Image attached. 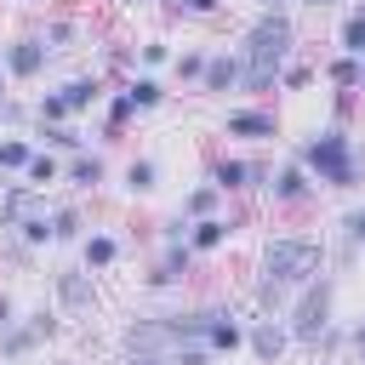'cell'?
I'll use <instances>...</instances> for the list:
<instances>
[{
    "label": "cell",
    "instance_id": "6da1fadb",
    "mask_svg": "<svg viewBox=\"0 0 365 365\" xmlns=\"http://www.w3.org/2000/svg\"><path fill=\"white\" fill-rule=\"evenodd\" d=\"M314 274H325V245H319V240H302V234H279V240L262 245L257 302L274 314V308H285L302 285H314Z\"/></svg>",
    "mask_w": 365,
    "mask_h": 365
},
{
    "label": "cell",
    "instance_id": "7a4b0ae2",
    "mask_svg": "<svg viewBox=\"0 0 365 365\" xmlns=\"http://www.w3.org/2000/svg\"><path fill=\"white\" fill-rule=\"evenodd\" d=\"M291 46H297L291 17H285V11H262V17L251 23L245 46H240V57H245L240 91H268V86H279V74H285V63H291Z\"/></svg>",
    "mask_w": 365,
    "mask_h": 365
},
{
    "label": "cell",
    "instance_id": "3957f363",
    "mask_svg": "<svg viewBox=\"0 0 365 365\" xmlns=\"http://www.w3.org/2000/svg\"><path fill=\"white\" fill-rule=\"evenodd\" d=\"M297 165H302L319 188H354V182H359V154H354V143H348L342 125H325V131L302 137V143H297Z\"/></svg>",
    "mask_w": 365,
    "mask_h": 365
},
{
    "label": "cell",
    "instance_id": "277c9868",
    "mask_svg": "<svg viewBox=\"0 0 365 365\" xmlns=\"http://www.w3.org/2000/svg\"><path fill=\"white\" fill-rule=\"evenodd\" d=\"M331 302H336V279H331V274H319L314 285H302V291H297V302H291V319H285L291 342L319 348V336L336 325V319H331Z\"/></svg>",
    "mask_w": 365,
    "mask_h": 365
},
{
    "label": "cell",
    "instance_id": "5b68a950",
    "mask_svg": "<svg viewBox=\"0 0 365 365\" xmlns=\"http://www.w3.org/2000/svg\"><path fill=\"white\" fill-rule=\"evenodd\" d=\"M46 336H57V314H29V319H17L6 336H0V359H23L34 342H46Z\"/></svg>",
    "mask_w": 365,
    "mask_h": 365
},
{
    "label": "cell",
    "instance_id": "8992f818",
    "mask_svg": "<svg viewBox=\"0 0 365 365\" xmlns=\"http://www.w3.org/2000/svg\"><path fill=\"white\" fill-rule=\"evenodd\" d=\"M0 57H6V74H11V80H34V74L46 68V57H51V46H46L40 34H23V40H11V46H0Z\"/></svg>",
    "mask_w": 365,
    "mask_h": 365
},
{
    "label": "cell",
    "instance_id": "52a82bcc",
    "mask_svg": "<svg viewBox=\"0 0 365 365\" xmlns=\"http://www.w3.org/2000/svg\"><path fill=\"white\" fill-rule=\"evenodd\" d=\"M240 80H245V57H240V46H234V51H217V57L205 63L200 91H205V97H228V91H240Z\"/></svg>",
    "mask_w": 365,
    "mask_h": 365
},
{
    "label": "cell",
    "instance_id": "ba28073f",
    "mask_svg": "<svg viewBox=\"0 0 365 365\" xmlns=\"http://www.w3.org/2000/svg\"><path fill=\"white\" fill-rule=\"evenodd\" d=\"M188 268H194V251H188L182 240H165V251H160L154 268H148V285H154V291H171V285L188 279Z\"/></svg>",
    "mask_w": 365,
    "mask_h": 365
},
{
    "label": "cell",
    "instance_id": "9c48e42d",
    "mask_svg": "<svg viewBox=\"0 0 365 365\" xmlns=\"http://www.w3.org/2000/svg\"><path fill=\"white\" fill-rule=\"evenodd\" d=\"M51 291H57V302H63L68 314L97 308V279H91V268H63V274L51 279Z\"/></svg>",
    "mask_w": 365,
    "mask_h": 365
},
{
    "label": "cell",
    "instance_id": "30bf717a",
    "mask_svg": "<svg viewBox=\"0 0 365 365\" xmlns=\"http://www.w3.org/2000/svg\"><path fill=\"white\" fill-rule=\"evenodd\" d=\"M205 348L211 354H240L245 348V325L234 319V308H205Z\"/></svg>",
    "mask_w": 365,
    "mask_h": 365
},
{
    "label": "cell",
    "instance_id": "8fae6325",
    "mask_svg": "<svg viewBox=\"0 0 365 365\" xmlns=\"http://www.w3.org/2000/svg\"><path fill=\"white\" fill-rule=\"evenodd\" d=\"M222 131H228V137L268 143V137H279V114H274V108H234V114L222 120Z\"/></svg>",
    "mask_w": 365,
    "mask_h": 365
},
{
    "label": "cell",
    "instance_id": "7c38bea8",
    "mask_svg": "<svg viewBox=\"0 0 365 365\" xmlns=\"http://www.w3.org/2000/svg\"><path fill=\"white\" fill-rule=\"evenodd\" d=\"M245 342H251V354H257L262 365H279V354L291 348V331H285V319H257V325L245 331Z\"/></svg>",
    "mask_w": 365,
    "mask_h": 365
},
{
    "label": "cell",
    "instance_id": "4fadbf2b",
    "mask_svg": "<svg viewBox=\"0 0 365 365\" xmlns=\"http://www.w3.org/2000/svg\"><path fill=\"white\" fill-rule=\"evenodd\" d=\"M268 194H274V205H302L308 194H314V177L291 160V165H279L274 171V182H268Z\"/></svg>",
    "mask_w": 365,
    "mask_h": 365
},
{
    "label": "cell",
    "instance_id": "5bb4252c",
    "mask_svg": "<svg viewBox=\"0 0 365 365\" xmlns=\"http://www.w3.org/2000/svg\"><path fill=\"white\" fill-rule=\"evenodd\" d=\"M63 91V103H68V114H86V108H97L103 103V80L97 74H74L68 86H57Z\"/></svg>",
    "mask_w": 365,
    "mask_h": 365
},
{
    "label": "cell",
    "instance_id": "9a60e30c",
    "mask_svg": "<svg viewBox=\"0 0 365 365\" xmlns=\"http://www.w3.org/2000/svg\"><path fill=\"white\" fill-rule=\"evenodd\" d=\"M40 211V188H29V182H17L11 194H6V205H0V228H17L23 217H34Z\"/></svg>",
    "mask_w": 365,
    "mask_h": 365
},
{
    "label": "cell",
    "instance_id": "2e32d148",
    "mask_svg": "<svg viewBox=\"0 0 365 365\" xmlns=\"http://www.w3.org/2000/svg\"><path fill=\"white\" fill-rule=\"evenodd\" d=\"M108 177V165H103V154H74L68 165H63V182H74V188H97Z\"/></svg>",
    "mask_w": 365,
    "mask_h": 365
},
{
    "label": "cell",
    "instance_id": "e0dca14e",
    "mask_svg": "<svg viewBox=\"0 0 365 365\" xmlns=\"http://www.w3.org/2000/svg\"><path fill=\"white\" fill-rule=\"evenodd\" d=\"M228 217H200L194 228H188V251H217V245H228Z\"/></svg>",
    "mask_w": 365,
    "mask_h": 365
},
{
    "label": "cell",
    "instance_id": "ac0fdd59",
    "mask_svg": "<svg viewBox=\"0 0 365 365\" xmlns=\"http://www.w3.org/2000/svg\"><path fill=\"white\" fill-rule=\"evenodd\" d=\"M80 257H86V268H91V274H103V268H114L120 240H114V234H86V240H80Z\"/></svg>",
    "mask_w": 365,
    "mask_h": 365
},
{
    "label": "cell",
    "instance_id": "d6986e66",
    "mask_svg": "<svg viewBox=\"0 0 365 365\" xmlns=\"http://www.w3.org/2000/svg\"><path fill=\"white\" fill-rule=\"evenodd\" d=\"M154 188H160V160H148V154L131 160L125 165V194H154Z\"/></svg>",
    "mask_w": 365,
    "mask_h": 365
},
{
    "label": "cell",
    "instance_id": "ffe728a7",
    "mask_svg": "<svg viewBox=\"0 0 365 365\" xmlns=\"http://www.w3.org/2000/svg\"><path fill=\"white\" fill-rule=\"evenodd\" d=\"M217 205H222V188H217V182H200V188L182 200V217L200 222V217H217Z\"/></svg>",
    "mask_w": 365,
    "mask_h": 365
},
{
    "label": "cell",
    "instance_id": "44dd1931",
    "mask_svg": "<svg viewBox=\"0 0 365 365\" xmlns=\"http://www.w3.org/2000/svg\"><path fill=\"white\" fill-rule=\"evenodd\" d=\"M125 97H131L137 108H160V103H165V86H160L154 74H131V80H125Z\"/></svg>",
    "mask_w": 365,
    "mask_h": 365
},
{
    "label": "cell",
    "instance_id": "7402d4cb",
    "mask_svg": "<svg viewBox=\"0 0 365 365\" xmlns=\"http://www.w3.org/2000/svg\"><path fill=\"white\" fill-rule=\"evenodd\" d=\"M51 240H57V245H74V240H86V217H80L74 205L51 211Z\"/></svg>",
    "mask_w": 365,
    "mask_h": 365
},
{
    "label": "cell",
    "instance_id": "603a6c76",
    "mask_svg": "<svg viewBox=\"0 0 365 365\" xmlns=\"http://www.w3.org/2000/svg\"><path fill=\"white\" fill-rule=\"evenodd\" d=\"M34 154H40V148H34L29 137H6V143H0V171H29Z\"/></svg>",
    "mask_w": 365,
    "mask_h": 365
},
{
    "label": "cell",
    "instance_id": "cb8c5ba5",
    "mask_svg": "<svg viewBox=\"0 0 365 365\" xmlns=\"http://www.w3.org/2000/svg\"><path fill=\"white\" fill-rule=\"evenodd\" d=\"M34 137H40V143H51V148H68V154H86V137H80L74 125H40Z\"/></svg>",
    "mask_w": 365,
    "mask_h": 365
},
{
    "label": "cell",
    "instance_id": "d4e9b609",
    "mask_svg": "<svg viewBox=\"0 0 365 365\" xmlns=\"http://www.w3.org/2000/svg\"><path fill=\"white\" fill-rule=\"evenodd\" d=\"M57 177H63V165H57L46 148H40V154H34V165L23 171V182H29V188H46V182H57Z\"/></svg>",
    "mask_w": 365,
    "mask_h": 365
},
{
    "label": "cell",
    "instance_id": "484cf974",
    "mask_svg": "<svg viewBox=\"0 0 365 365\" xmlns=\"http://www.w3.org/2000/svg\"><path fill=\"white\" fill-rule=\"evenodd\" d=\"M34 120H40V125H63V120H68V103H63V91H46V97L34 103Z\"/></svg>",
    "mask_w": 365,
    "mask_h": 365
},
{
    "label": "cell",
    "instance_id": "4316f807",
    "mask_svg": "<svg viewBox=\"0 0 365 365\" xmlns=\"http://www.w3.org/2000/svg\"><path fill=\"white\" fill-rule=\"evenodd\" d=\"M17 234H23V245H46V240H51V217H46V205H40L34 217H23Z\"/></svg>",
    "mask_w": 365,
    "mask_h": 365
},
{
    "label": "cell",
    "instance_id": "83f0119b",
    "mask_svg": "<svg viewBox=\"0 0 365 365\" xmlns=\"http://www.w3.org/2000/svg\"><path fill=\"white\" fill-rule=\"evenodd\" d=\"M342 91H359V57H331V68H325Z\"/></svg>",
    "mask_w": 365,
    "mask_h": 365
},
{
    "label": "cell",
    "instance_id": "f1b7e54d",
    "mask_svg": "<svg viewBox=\"0 0 365 365\" xmlns=\"http://www.w3.org/2000/svg\"><path fill=\"white\" fill-rule=\"evenodd\" d=\"M342 57H365V23L354 11L342 17Z\"/></svg>",
    "mask_w": 365,
    "mask_h": 365
},
{
    "label": "cell",
    "instance_id": "f546056e",
    "mask_svg": "<svg viewBox=\"0 0 365 365\" xmlns=\"http://www.w3.org/2000/svg\"><path fill=\"white\" fill-rule=\"evenodd\" d=\"M342 240L359 251L365 245V205H354V211H342Z\"/></svg>",
    "mask_w": 365,
    "mask_h": 365
},
{
    "label": "cell",
    "instance_id": "4dcf8cb0",
    "mask_svg": "<svg viewBox=\"0 0 365 365\" xmlns=\"http://www.w3.org/2000/svg\"><path fill=\"white\" fill-rule=\"evenodd\" d=\"M205 63H211L205 51H182V57H177V74H182V80H205Z\"/></svg>",
    "mask_w": 365,
    "mask_h": 365
},
{
    "label": "cell",
    "instance_id": "1f68e13d",
    "mask_svg": "<svg viewBox=\"0 0 365 365\" xmlns=\"http://www.w3.org/2000/svg\"><path fill=\"white\" fill-rule=\"evenodd\" d=\"M40 40L57 51V46H68V40H74V23H63V17H57V23H46V34H40Z\"/></svg>",
    "mask_w": 365,
    "mask_h": 365
},
{
    "label": "cell",
    "instance_id": "d6a6232c",
    "mask_svg": "<svg viewBox=\"0 0 365 365\" xmlns=\"http://www.w3.org/2000/svg\"><path fill=\"white\" fill-rule=\"evenodd\" d=\"M171 365H211V348L188 342V348H177V354H171Z\"/></svg>",
    "mask_w": 365,
    "mask_h": 365
},
{
    "label": "cell",
    "instance_id": "836d02e7",
    "mask_svg": "<svg viewBox=\"0 0 365 365\" xmlns=\"http://www.w3.org/2000/svg\"><path fill=\"white\" fill-rule=\"evenodd\" d=\"M143 63H148V68L171 63V46H165V40H143Z\"/></svg>",
    "mask_w": 365,
    "mask_h": 365
},
{
    "label": "cell",
    "instance_id": "e575fe53",
    "mask_svg": "<svg viewBox=\"0 0 365 365\" xmlns=\"http://www.w3.org/2000/svg\"><path fill=\"white\" fill-rule=\"evenodd\" d=\"M279 80H285V86H291V91H302V86H308V80H314V68H302V63H291V68H285V74H279Z\"/></svg>",
    "mask_w": 365,
    "mask_h": 365
},
{
    "label": "cell",
    "instance_id": "d590c367",
    "mask_svg": "<svg viewBox=\"0 0 365 365\" xmlns=\"http://www.w3.org/2000/svg\"><path fill=\"white\" fill-rule=\"evenodd\" d=\"M131 114H137V103H131V97H125V91H120V97H114V103H108V120H114V125H120V120H131Z\"/></svg>",
    "mask_w": 365,
    "mask_h": 365
},
{
    "label": "cell",
    "instance_id": "8d00e7d4",
    "mask_svg": "<svg viewBox=\"0 0 365 365\" xmlns=\"http://www.w3.org/2000/svg\"><path fill=\"white\" fill-rule=\"evenodd\" d=\"M11 325H17V302H11V297H6V291H0V336H6V331H11Z\"/></svg>",
    "mask_w": 365,
    "mask_h": 365
},
{
    "label": "cell",
    "instance_id": "74e56055",
    "mask_svg": "<svg viewBox=\"0 0 365 365\" xmlns=\"http://www.w3.org/2000/svg\"><path fill=\"white\" fill-rule=\"evenodd\" d=\"M348 342H354V354H359V365H365V319H359V325L348 331Z\"/></svg>",
    "mask_w": 365,
    "mask_h": 365
},
{
    "label": "cell",
    "instance_id": "f35d334b",
    "mask_svg": "<svg viewBox=\"0 0 365 365\" xmlns=\"http://www.w3.org/2000/svg\"><path fill=\"white\" fill-rule=\"evenodd\" d=\"M217 6H222V0H188V11H194V17H211Z\"/></svg>",
    "mask_w": 365,
    "mask_h": 365
},
{
    "label": "cell",
    "instance_id": "ab89813d",
    "mask_svg": "<svg viewBox=\"0 0 365 365\" xmlns=\"http://www.w3.org/2000/svg\"><path fill=\"white\" fill-rule=\"evenodd\" d=\"M125 365H171V359H165V354H131Z\"/></svg>",
    "mask_w": 365,
    "mask_h": 365
},
{
    "label": "cell",
    "instance_id": "60d3db41",
    "mask_svg": "<svg viewBox=\"0 0 365 365\" xmlns=\"http://www.w3.org/2000/svg\"><path fill=\"white\" fill-rule=\"evenodd\" d=\"M285 6H291V0H262V11H285Z\"/></svg>",
    "mask_w": 365,
    "mask_h": 365
},
{
    "label": "cell",
    "instance_id": "b9f144b4",
    "mask_svg": "<svg viewBox=\"0 0 365 365\" xmlns=\"http://www.w3.org/2000/svg\"><path fill=\"white\" fill-rule=\"evenodd\" d=\"M359 91H365V57H359Z\"/></svg>",
    "mask_w": 365,
    "mask_h": 365
},
{
    "label": "cell",
    "instance_id": "7bdbcfd3",
    "mask_svg": "<svg viewBox=\"0 0 365 365\" xmlns=\"http://www.w3.org/2000/svg\"><path fill=\"white\" fill-rule=\"evenodd\" d=\"M302 6H336V0H302Z\"/></svg>",
    "mask_w": 365,
    "mask_h": 365
},
{
    "label": "cell",
    "instance_id": "ee69618b",
    "mask_svg": "<svg viewBox=\"0 0 365 365\" xmlns=\"http://www.w3.org/2000/svg\"><path fill=\"white\" fill-rule=\"evenodd\" d=\"M354 17H359V23H365V0H359V6H354Z\"/></svg>",
    "mask_w": 365,
    "mask_h": 365
},
{
    "label": "cell",
    "instance_id": "f6af8a7d",
    "mask_svg": "<svg viewBox=\"0 0 365 365\" xmlns=\"http://www.w3.org/2000/svg\"><path fill=\"white\" fill-rule=\"evenodd\" d=\"M0 103H6V74H0Z\"/></svg>",
    "mask_w": 365,
    "mask_h": 365
},
{
    "label": "cell",
    "instance_id": "bcb514c9",
    "mask_svg": "<svg viewBox=\"0 0 365 365\" xmlns=\"http://www.w3.org/2000/svg\"><path fill=\"white\" fill-rule=\"evenodd\" d=\"M0 182H6V171H0Z\"/></svg>",
    "mask_w": 365,
    "mask_h": 365
},
{
    "label": "cell",
    "instance_id": "7dc6e473",
    "mask_svg": "<svg viewBox=\"0 0 365 365\" xmlns=\"http://www.w3.org/2000/svg\"><path fill=\"white\" fill-rule=\"evenodd\" d=\"M131 6H143V0H131Z\"/></svg>",
    "mask_w": 365,
    "mask_h": 365
}]
</instances>
